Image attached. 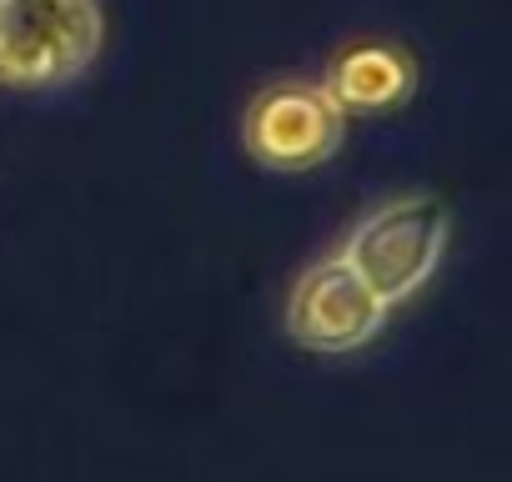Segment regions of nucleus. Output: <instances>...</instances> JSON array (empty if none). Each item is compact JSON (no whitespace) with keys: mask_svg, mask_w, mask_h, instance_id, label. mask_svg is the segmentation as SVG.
<instances>
[{"mask_svg":"<svg viewBox=\"0 0 512 482\" xmlns=\"http://www.w3.org/2000/svg\"><path fill=\"white\" fill-rule=\"evenodd\" d=\"M447 241H452V216L437 196H392V201H377L342 241V262L387 302V307H402L412 302L432 272L442 267L447 257Z\"/></svg>","mask_w":512,"mask_h":482,"instance_id":"obj_2","label":"nucleus"},{"mask_svg":"<svg viewBox=\"0 0 512 482\" xmlns=\"http://www.w3.org/2000/svg\"><path fill=\"white\" fill-rule=\"evenodd\" d=\"M347 136V111L322 81H277L246 106L241 141L267 171H312L337 156Z\"/></svg>","mask_w":512,"mask_h":482,"instance_id":"obj_3","label":"nucleus"},{"mask_svg":"<svg viewBox=\"0 0 512 482\" xmlns=\"http://www.w3.org/2000/svg\"><path fill=\"white\" fill-rule=\"evenodd\" d=\"M322 86L332 91V101L347 116H377V111H392V106H402L412 96L417 66L392 41H362V46H347L332 61Z\"/></svg>","mask_w":512,"mask_h":482,"instance_id":"obj_5","label":"nucleus"},{"mask_svg":"<svg viewBox=\"0 0 512 482\" xmlns=\"http://www.w3.org/2000/svg\"><path fill=\"white\" fill-rule=\"evenodd\" d=\"M392 307L332 252L307 267L287 297V337L317 357H352L382 337Z\"/></svg>","mask_w":512,"mask_h":482,"instance_id":"obj_4","label":"nucleus"},{"mask_svg":"<svg viewBox=\"0 0 512 482\" xmlns=\"http://www.w3.org/2000/svg\"><path fill=\"white\" fill-rule=\"evenodd\" d=\"M101 46V0H0V86L6 91H66L96 66Z\"/></svg>","mask_w":512,"mask_h":482,"instance_id":"obj_1","label":"nucleus"}]
</instances>
